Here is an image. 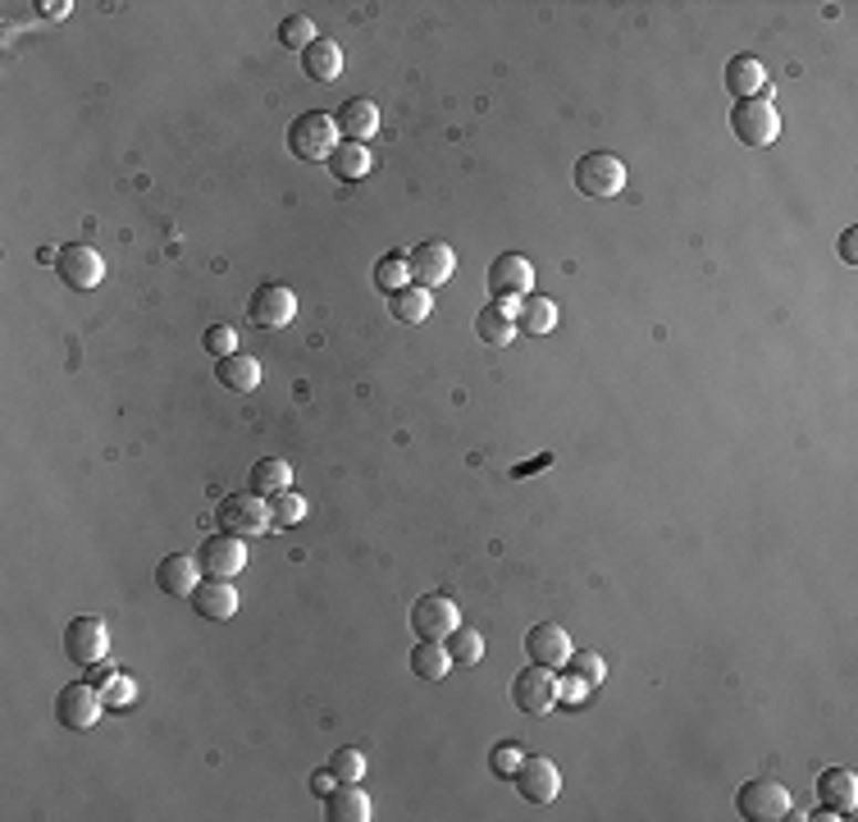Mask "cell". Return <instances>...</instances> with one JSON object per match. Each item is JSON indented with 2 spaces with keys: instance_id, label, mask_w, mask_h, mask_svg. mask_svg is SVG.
Wrapping results in <instances>:
<instances>
[{
  "instance_id": "obj_17",
  "label": "cell",
  "mask_w": 858,
  "mask_h": 822,
  "mask_svg": "<svg viewBox=\"0 0 858 822\" xmlns=\"http://www.w3.org/2000/svg\"><path fill=\"white\" fill-rule=\"evenodd\" d=\"M530 284H535V266L526 256H516V251L498 256L489 266V292L498 297V302H503V297H526Z\"/></svg>"
},
{
  "instance_id": "obj_4",
  "label": "cell",
  "mask_w": 858,
  "mask_h": 822,
  "mask_svg": "<svg viewBox=\"0 0 858 822\" xmlns=\"http://www.w3.org/2000/svg\"><path fill=\"white\" fill-rule=\"evenodd\" d=\"M735 813L750 818V822H781V818H790V791L772 777H754L740 787Z\"/></svg>"
},
{
  "instance_id": "obj_25",
  "label": "cell",
  "mask_w": 858,
  "mask_h": 822,
  "mask_svg": "<svg viewBox=\"0 0 858 822\" xmlns=\"http://www.w3.org/2000/svg\"><path fill=\"white\" fill-rule=\"evenodd\" d=\"M324 165H329V174L339 178V183H356V178H365V174H370L375 156L365 152V142H339V146H333V156H329Z\"/></svg>"
},
{
  "instance_id": "obj_15",
  "label": "cell",
  "mask_w": 858,
  "mask_h": 822,
  "mask_svg": "<svg viewBox=\"0 0 858 822\" xmlns=\"http://www.w3.org/2000/svg\"><path fill=\"white\" fill-rule=\"evenodd\" d=\"M817 795H823V818H849L858 809V777L849 768H827L817 777Z\"/></svg>"
},
{
  "instance_id": "obj_44",
  "label": "cell",
  "mask_w": 858,
  "mask_h": 822,
  "mask_svg": "<svg viewBox=\"0 0 858 822\" xmlns=\"http://www.w3.org/2000/svg\"><path fill=\"white\" fill-rule=\"evenodd\" d=\"M37 10H42L46 19H64V14H69L73 6H60V0H46V6H37Z\"/></svg>"
},
{
  "instance_id": "obj_6",
  "label": "cell",
  "mask_w": 858,
  "mask_h": 822,
  "mask_svg": "<svg viewBox=\"0 0 858 822\" xmlns=\"http://www.w3.org/2000/svg\"><path fill=\"white\" fill-rule=\"evenodd\" d=\"M101 708H105V695L92 686V681H73L60 690L55 699V718L69 727V731H87L101 722Z\"/></svg>"
},
{
  "instance_id": "obj_39",
  "label": "cell",
  "mask_w": 858,
  "mask_h": 822,
  "mask_svg": "<svg viewBox=\"0 0 858 822\" xmlns=\"http://www.w3.org/2000/svg\"><path fill=\"white\" fill-rule=\"evenodd\" d=\"M516 768H520V754L516 750H494V772L498 777H511Z\"/></svg>"
},
{
  "instance_id": "obj_18",
  "label": "cell",
  "mask_w": 858,
  "mask_h": 822,
  "mask_svg": "<svg viewBox=\"0 0 858 822\" xmlns=\"http://www.w3.org/2000/svg\"><path fill=\"white\" fill-rule=\"evenodd\" d=\"M722 83H726L731 96L754 101V96H767V69H763L758 55H735V60H726Z\"/></svg>"
},
{
  "instance_id": "obj_42",
  "label": "cell",
  "mask_w": 858,
  "mask_h": 822,
  "mask_svg": "<svg viewBox=\"0 0 858 822\" xmlns=\"http://www.w3.org/2000/svg\"><path fill=\"white\" fill-rule=\"evenodd\" d=\"M333 781H339V777H333V772L324 768V772H316V777H311V791H316V795H329V791H333Z\"/></svg>"
},
{
  "instance_id": "obj_38",
  "label": "cell",
  "mask_w": 858,
  "mask_h": 822,
  "mask_svg": "<svg viewBox=\"0 0 858 822\" xmlns=\"http://www.w3.org/2000/svg\"><path fill=\"white\" fill-rule=\"evenodd\" d=\"M128 703H133V681L115 677L110 681V695H105V708H128Z\"/></svg>"
},
{
  "instance_id": "obj_12",
  "label": "cell",
  "mask_w": 858,
  "mask_h": 822,
  "mask_svg": "<svg viewBox=\"0 0 858 822\" xmlns=\"http://www.w3.org/2000/svg\"><path fill=\"white\" fill-rule=\"evenodd\" d=\"M105 649H110V630H105L101 617H73V621L64 626V654L79 662V667L101 662Z\"/></svg>"
},
{
  "instance_id": "obj_43",
  "label": "cell",
  "mask_w": 858,
  "mask_h": 822,
  "mask_svg": "<svg viewBox=\"0 0 858 822\" xmlns=\"http://www.w3.org/2000/svg\"><path fill=\"white\" fill-rule=\"evenodd\" d=\"M87 681H92V686H110V681H115V671H110L105 662H101V667L92 662V667H87Z\"/></svg>"
},
{
  "instance_id": "obj_9",
  "label": "cell",
  "mask_w": 858,
  "mask_h": 822,
  "mask_svg": "<svg viewBox=\"0 0 858 822\" xmlns=\"http://www.w3.org/2000/svg\"><path fill=\"white\" fill-rule=\"evenodd\" d=\"M453 270H457V256H453V247L447 243H421L412 256H406V275H412V284L416 288H438V284H447L453 279Z\"/></svg>"
},
{
  "instance_id": "obj_13",
  "label": "cell",
  "mask_w": 858,
  "mask_h": 822,
  "mask_svg": "<svg viewBox=\"0 0 858 822\" xmlns=\"http://www.w3.org/2000/svg\"><path fill=\"white\" fill-rule=\"evenodd\" d=\"M292 316H297V297L283 284H260L247 302V320L260 329H283Z\"/></svg>"
},
{
  "instance_id": "obj_35",
  "label": "cell",
  "mask_w": 858,
  "mask_h": 822,
  "mask_svg": "<svg viewBox=\"0 0 858 822\" xmlns=\"http://www.w3.org/2000/svg\"><path fill=\"white\" fill-rule=\"evenodd\" d=\"M329 772L339 777V781H361V777H365V759H361V750H352V744H343V750H333Z\"/></svg>"
},
{
  "instance_id": "obj_28",
  "label": "cell",
  "mask_w": 858,
  "mask_h": 822,
  "mask_svg": "<svg viewBox=\"0 0 858 822\" xmlns=\"http://www.w3.org/2000/svg\"><path fill=\"white\" fill-rule=\"evenodd\" d=\"M516 329H526V333H535V339H539V333H552L557 329V307L548 302V297H530V302H520L516 307Z\"/></svg>"
},
{
  "instance_id": "obj_29",
  "label": "cell",
  "mask_w": 858,
  "mask_h": 822,
  "mask_svg": "<svg viewBox=\"0 0 858 822\" xmlns=\"http://www.w3.org/2000/svg\"><path fill=\"white\" fill-rule=\"evenodd\" d=\"M447 667H453V658H447V649L438 640H421L412 649V671L421 681H443L447 677Z\"/></svg>"
},
{
  "instance_id": "obj_30",
  "label": "cell",
  "mask_w": 858,
  "mask_h": 822,
  "mask_svg": "<svg viewBox=\"0 0 858 822\" xmlns=\"http://www.w3.org/2000/svg\"><path fill=\"white\" fill-rule=\"evenodd\" d=\"M475 333H479L484 343L498 348V343H507L511 333H516V320H511V311H503V307L494 302V307H484V311L475 316Z\"/></svg>"
},
{
  "instance_id": "obj_7",
  "label": "cell",
  "mask_w": 858,
  "mask_h": 822,
  "mask_svg": "<svg viewBox=\"0 0 858 822\" xmlns=\"http://www.w3.org/2000/svg\"><path fill=\"white\" fill-rule=\"evenodd\" d=\"M197 567L215 580H234L242 567H247V544L238 535H206L201 548H197Z\"/></svg>"
},
{
  "instance_id": "obj_27",
  "label": "cell",
  "mask_w": 858,
  "mask_h": 822,
  "mask_svg": "<svg viewBox=\"0 0 858 822\" xmlns=\"http://www.w3.org/2000/svg\"><path fill=\"white\" fill-rule=\"evenodd\" d=\"M389 311L402 320V325H421V320H430V311H434V297H430V288H397L393 297H389Z\"/></svg>"
},
{
  "instance_id": "obj_20",
  "label": "cell",
  "mask_w": 858,
  "mask_h": 822,
  "mask_svg": "<svg viewBox=\"0 0 858 822\" xmlns=\"http://www.w3.org/2000/svg\"><path fill=\"white\" fill-rule=\"evenodd\" d=\"M197 572H201V567L193 563V557L169 553V557H161V567H156V589H161V594H174V599H193V589L201 585Z\"/></svg>"
},
{
  "instance_id": "obj_24",
  "label": "cell",
  "mask_w": 858,
  "mask_h": 822,
  "mask_svg": "<svg viewBox=\"0 0 858 822\" xmlns=\"http://www.w3.org/2000/svg\"><path fill=\"white\" fill-rule=\"evenodd\" d=\"M215 380H219L224 389H234V393H251V389L260 384V366H256V357H247V352H229V357L215 361Z\"/></svg>"
},
{
  "instance_id": "obj_3",
  "label": "cell",
  "mask_w": 858,
  "mask_h": 822,
  "mask_svg": "<svg viewBox=\"0 0 858 822\" xmlns=\"http://www.w3.org/2000/svg\"><path fill=\"white\" fill-rule=\"evenodd\" d=\"M571 178H576V193H585L593 202H608V197H617L626 188V165L612 152H585L576 161Z\"/></svg>"
},
{
  "instance_id": "obj_36",
  "label": "cell",
  "mask_w": 858,
  "mask_h": 822,
  "mask_svg": "<svg viewBox=\"0 0 858 822\" xmlns=\"http://www.w3.org/2000/svg\"><path fill=\"white\" fill-rule=\"evenodd\" d=\"M567 662H571V671H576V677H580L585 686H599V681H603V658H599V654L580 649V654H571Z\"/></svg>"
},
{
  "instance_id": "obj_34",
  "label": "cell",
  "mask_w": 858,
  "mask_h": 822,
  "mask_svg": "<svg viewBox=\"0 0 858 822\" xmlns=\"http://www.w3.org/2000/svg\"><path fill=\"white\" fill-rule=\"evenodd\" d=\"M279 42H283L288 51H307V47L316 42V23H311L307 14H288V19L279 23Z\"/></svg>"
},
{
  "instance_id": "obj_10",
  "label": "cell",
  "mask_w": 858,
  "mask_h": 822,
  "mask_svg": "<svg viewBox=\"0 0 858 822\" xmlns=\"http://www.w3.org/2000/svg\"><path fill=\"white\" fill-rule=\"evenodd\" d=\"M516 781V791L520 800H530V804H552L557 791H562V777H557V763L544 759V754H530V759H520V768L511 772Z\"/></svg>"
},
{
  "instance_id": "obj_40",
  "label": "cell",
  "mask_w": 858,
  "mask_h": 822,
  "mask_svg": "<svg viewBox=\"0 0 858 822\" xmlns=\"http://www.w3.org/2000/svg\"><path fill=\"white\" fill-rule=\"evenodd\" d=\"M585 690H589V686L576 677V671H571L567 681H557V695H562V699H585Z\"/></svg>"
},
{
  "instance_id": "obj_8",
  "label": "cell",
  "mask_w": 858,
  "mask_h": 822,
  "mask_svg": "<svg viewBox=\"0 0 858 822\" xmlns=\"http://www.w3.org/2000/svg\"><path fill=\"white\" fill-rule=\"evenodd\" d=\"M457 626H462V617H457V604L447 599V594H421V599L412 604L416 640H447Z\"/></svg>"
},
{
  "instance_id": "obj_26",
  "label": "cell",
  "mask_w": 858,
  "mask_h": 822,
  "mask_svg": "<svg viewBox=\"0 0 858 822\" xmlns=\"http://www.w3.org/2000/svg\"><path fill=\"white\" fill-rule=\"evenodd\" d=\"M288 484H292V466H288L283 458H260V462L251 466V475H247V490L260 494V499L283 494Z\"/></svg>"
},
{
  "instance_id": "obj_5",
  "label": "cell",
  "mask_w": 858,
  "mask_h": 822,
  "mask_svg": "<svg viewBox=\"0 0 858 822\" xmlns=\"http://www.w3.org/2000/svg\"><path fill=\"white\" fill-rule=\"evenodd\" d=\"M731 133L744 142V146H772L781 137V115L767 96H754V101H735L731 110Z\"/></svg>"
},
{
  "instance_id": "obj_32",
  "label": "cell",
  "mask_w": 858,
  "mask_h": 822,
  "mask_svg": "<svg viewBox=\"0 0 858 822\" xmlns=\"http://www.w3.org/2000/svg\"><path fill=\"white\" fill-rule=\"evenodd\" d=\"M406 279H412V275H406V256L402 251H389V256H380V266H375V288L380 292H397V288H406Z\"/></svg>"
},
{
  "instance_id": "obj_1",
  "label": "cell",
  "mask_w": 858,
  "mask_h": 822,
  "mask_svg": "<svg viewBox=\"0 0 858 822\" xmlns=\"http://www.w3.org/2000/svg\"><path fill=\"white\" fill-rule=\"evenodd\" d=\"M333 146H339V124L324 110H307L288 124V152L297 161H329Z\"/></svg>"
},
{
  "instance_id": "obj_11",
  "label": "cell",
  "mask_w": 858,
  "mask_h": 822,
  "mask_svg": "<svg viewBox=\"0 0 858 822\" xmlns=\"http://www.w3.org/2000/svg\"><path fill=\"white\" fill-rule=\"evenodd\" d=\"M55 270H60V279H64L69 288L87 292V288H96V284L105 279V260H101V251L87 247V243H69V247H60V256H55Z\"/></svg>"
},
{
  "instance_id": "obj_22",
  "label": "cell",
  "mask_w": 858,
  "mask_h": 822,
  "mask_svg": "<svg viewBox=\"0 0 858 822\" xmlns=\"http://www.w3.org/2000/svg\"><path fill=\"white\" fill-rule=\"evenodd\" d=\"M324 818L329 822H365L370 818V800L361 791V781H339V787L324 795Z\"/></svg>"
},
{
  "instance_id": "obj_33",
  "label": "cell",
  "mask_w": 858,
  "mask_h": 822,
  "mask_svg": "<svg viewBox=\"0 0 858 822\" xmlns=\"http://www.w3.org/2000/svg\"><path fill=\"white\" fill-rule=\"evenodd\" d=\"M307 516V499L302 494H292V490H283V494H275L270 499V526H297V521Z\"/></svg>"
},
{
  "instance_id": "obj_19",
  "label": "cell",
  "mask_w": 858,
  "mask_h": 822,
  "mask_svg": "<svg viewBox=\"0 0 858 822\" xmlns=\"http://www.w3.org/2000/svg\"><path fill=\"white\" fill-rule=\"evenodd\" d=\"M193 608H197V617H206V621H229V617L238 613V589H234L229 580L206 576V580L193 589Z\"/></svg>"
},
{
  "instance_id": "obj_37",
  "label": "cell",
  "mask_w": 858,
  "mask_h": 822,
  "mask_svg": "<svg viewBox=\"0 0 858 822\" xmlns=\"http://www.w3.org/2000/svg\"><path fill=\"white\" fill-rule=\"evenodd\" d=\"M201 343H206L210 357H229V352H238V333H234L229 325H210Z\"/></svg>"
},
{
  "instance_id": "obj_41",
  "label": "cell",
  "mask_w": 858,
  "mask_h": 822,
  "mask_svg": "<svg viewBox=\"0 0 858 822\" xmlns=\"http://www.w3.org/2000/svg\"><path fill=\"white\" fill-rule=\"evenodd\" d=\"M840 256H845V266H858V229H845V238H840Z\"/></svg>"
},
{
  "instance_id": "obj_23",
  "label": "cell",
  "mask_w": 858,
  "mask_h": 822,
  "mask_svg": "<svg viewBox=\"0 0 858 822\" xmlns=\"http://www.w3.org/2000/svg\"><path fill=\"white\" fill-rule=\"evenodd\" d=\"M302 73L311 83H333L343 73V51L329 42V37H316V42L302 51Z\"/></svg>"
},
{
  "instance_id": "obj_14",
  "label": "cell",
  "mask_w": 858,
  "mask_h": 822,
  "mask_svg": "<svg viewBox=\"0 0 858 822\" xmlns=\"http://www.w3.org/2000/svg\"><path fill=\"white\" fill-rule=\"evenodd\" d=\"M511 703L520 708V713H548V708L557 703V677L548 667H526V671H516V681H511Z\"/></svg>"
},
{
  "instance_id": "obj_2",
  "label": "cell",
  "mask_w": 858,
  "mask_h": 822,
  "mask_svg": "<svg viewBox=\"0 0 858 822\" xmlns=\"http://www.w3.org/2000/svg\"><path fill=\"white\" fill-rule=\"evenodd\" d=\"M215 526H219L224 535H238V540L260 535V531L270 526V503L260 499V494H251V490L224 494L219 507H215Z\"/></svg>"
},
{
  "instance_id": "obj_31",
  "label": "cell",
  "mask_w": 858,
  "mask_h": 822,
  "mask_svg": "<svg viewBox=\"0 0 858 822\" xmlns=\"http://www.w3.org/2000/svg\"><path fill=\"white\" fill-rule=\"evenodd\" d=\"M447 658H453V667H475L479 658H484V640H479V630H453V635H447Z\"/></svg>"
},
{
  "instance_id": "obj_16",
  "label": "cell",
  "mask_w": 858,
  "mask_h": 822,
  "mask_svg": "<svg viewBox=\"0 0 858 822\" xmlns=\"http://www.w3.org/2000/svg\"><path fill=\"white\" fill-rule=\"evenodd\" d=\"M526 654H530V662H539V667H567V658H571V635L562 630V626H552V621H539V626H530L526 630Z\"/></svg>"
},
{
  "instance_id": "obj_21",
  "label": "cell",
  "mask_w": 858,
  "mask_h": 822,
  "mask_svg": "<svg viewBox=\"0 0 858 822\" xmlns=\"http://www.w3.org/2000/svg\"><path fill=\"white\" fill-rule=\"evenodd\" d=\"M333 124H339V133L348 142H365V137L380 133V105L365 101V96H352V101H343L339 115H333Z\"/></svg>"
}]
</instances>
